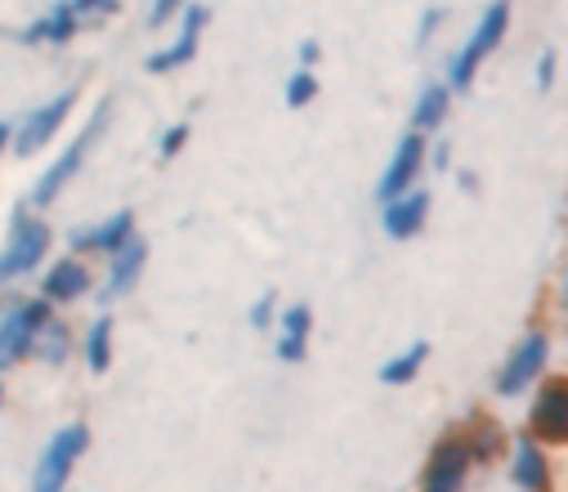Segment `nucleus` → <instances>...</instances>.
<instances>
[{
	"label": "nucleus",
	"instance_id": "nucleus-1",
	"mask_svg": "<svg viewBox=\"0 0 568 492\" xmlns=\"http://www.w3.org/2000/svg\"><path fill=\"white\" fill-rule=\"evenodd\" d=\"M112 94H103L94 108H90V117L81 121V130L63 143V152L50 161V167L32 180V189H28V207L37 211V215H45L50 207H59L63 202V193L77 184V175L85 171V161H90V152L99 148V139H103V130H108V121H112Z\"/></svg>",
	"mask_w": 568,
	"mask_h": 492
},
{
	"label": "nucleus",
	"instance_id": "nucleus-2",
	"mask_svg": "<svg viewBox=\"0 0 568 492\" xmlns=\"http://www.w3.org/2000/svg\"><path fill=\"white\" fill-rule=\"evenodd\" d=\"M54 224L45 215H37L28 202L10 207V229L0 242V287H19V282H37V273L54 260Z\"/></svg>",
	"mask_w": 568,
	"mask_h": 492
},
{
	"label": "nucleus",
	"instance_id": "nucleus-3",
	"mask_svg": "<svg viewBox=\"0 0 568 492\" xmlns=\"http://www.w3.org/2000/svg\"><path fill=\"white\" fill-rule=\"evenodd\" d=\"M510 23H515V0H488V6L479 10L475 28L466 32V41H462V46L448 54V63H444V81L453 86V94H457V99L475 90V81H479V72H484V63L506 46Z\"/></svg>",
	"mask_w": 568,
	"mask_h": 492
},
{
	"label": "nucleus",
	"instance_id": "nucleus-4",
	"mask_svg": "<svg viewBox=\"0 0 568 492\" xmlns=\"http://www.w3.org/2000/svg\"><path fill=\"white\" fill-rule=\"evenodd\" d=\"M550 359H555V332H550L546 322H528L524 332L510 341V350L501 354L497 372H493V394H497L501 403L528 399V394L555 372Z\"/></svg>",
	"mask_w": 568,
	"mask_h": 492
},
{
	"label": "nucleus",
	"instance_id": "nucleus-5",
	"mask_svg": "<svg viewBox=\"0 0 568 492\" xmlns=\"http://www.w3.org/2000/svg\"><path fill=\"white\" fill-rule=\"evenodd\" d=\"M59 309H50L37 291H10L0 304V376L19 372L23 363H32L41 327L54 318Z\"/></svg>",
	"mask_w": 568,
	"mask_h": 492
},
{
	"label": "nucleus",
	"instance_id": "nucleus-6",
	"mask_svg": "<svg viewBox=\"0 0 568 492\" xmlns=\"http://www.w3.org/2000/svg\"><path fill=\"white\" fill-rule=\"evenodd\" d=\"M90 443H94L90 421H81V416H77V421H63V425L45 439V448L37 452L28 492H68L72 479H77V470H81V461L90 456Z\"/></svg>",
	"mask_w": 568,
	"mask_h": 492
},
{
	"label": "nucleus",
	"instance_id": "nucleus-7",
	"mask_svg": "<svg viewBox=\"0 0 568 492\" xmlns=\"http://www.w3.org/2000/svg\"><path fill=\"white\" fill-rule=\"evenodd\" d=\"M475 470H479L475 452H470L466 430L457 421L430 448H425V461H420V474H416V492H470Z\"/></svg>",
	"mask_w": 568,
	"mask_h": 492
},
{
	"label": "nucleus",
	"instance_id": "nucleus-8",
	"mask_svg": "<svg viewBox=\"0 0 568 492\" xmlns=\"http://www.w3.org/2000/svg\"><path fill=\"white\" fill-rule=\"evenodd\" d=\"M77 108H81V86H63V90L50 94L45 103H32V108L14 121V157H19V161L41 157V152L63 134V125L72 121Z\"/></svg>",
	"mask_w": 568,
	"mask_h": 492
},
{
	"label": "nucleus",
	"instance_id": "nucleus-9",
	"mask_svg": "<svg viewBox=\"0 0 568 492\" xmlns=\"http://www.w3.org/2000/svg\"><path fill=\"white\" fill-rule=\"evenodd\" d=\"M32 291H37V295H41L50 309L68 313V309H77L81 300H94V295H99V273H94V260L63 251V255H54V260H50V264L37 273Z\"/></svg>",
	"mask_w": 568,
	"mask_h": 492
},
{
	"label": "nucleus",
	"instance_id": "nucleus-10",
	"mask_svg": "<svg viewBox=\"0 0 568 492\" xmlns=\"http://www.w3.org/2000/svg\"><path fill=\"white\" fill-rule=\"evenodd\" d=\"M524 434H532L537 443H546L550 452L555 448H568V372H550L532 394H528V408H524Z\"/></svg>",
	"mask_w": 568,
	"mask_h": 492
},
{
	"label": "nucleus",
	"instance_id": "nucleus-11",
	"mask_svg": "<svg viewBox=\"0 0 568 492\" xmlns=\"http://www.w3.org/2000/svg\"><path fill=\"white\" fill-rule=\"evenodd\" d=\"M430 175V139L425 134H416V130H403L398 134V143L389 148V161L381 167V175H376V207L381 202H394V198H403V193H412V189H420V180Z\"/></svg>",
	"mask_w": 568,
	"mask_h": 492
},
{
	"label": "nucleus",
	"instance_id": "nucleus-12",
	"mask_svg": "<svg viewBox=\"0 0 568 492\" xmlns=\"http://www.w3.org/2000/svg\"><path fill=\"white\" fill-rule=\"evenodd\" d=\"M211 6L206 0H193V6L184 10V19L175 23L180 32L162 46V50H153L149 59H144V72L149 77H175V72H184L193 59H197V50H202V37H206V28H211Z\"/></svg>",
	"mask_w": 568,
	"mask_h": 492
},
{
	"label": "nucleus",
	"instance_id": "nucleus-13",
	"mask_svg": "<svg viewBox=\"0 0 568 492\" xmlns=\"http://www.w3.org/2000/svg\"><path fill=\"white\" fill-rule=\"evenodd\" d=\"M139 238V215L130 207L94 220V224H81L68 233V251L72 255H85V260H112L121 247H130Z\"/></svg>",
	"mask_w": 568,
	"mask_h": 492
},
{
	"label": "nucleus",
	"instance_id": "nucleus-14",
	"mask_svg": "<svg viewBox=\"0 0 568 492\" xmlns=\"http://www.w3.org/2000/svg\"><path fill=\"white\" fill-rule=\"evenodd\" d=\"M501 465H506V479H510L515 492H555V456L532 434L515 430L510 452H506Z\"/></svg>",
	"mask_w": 568,
	"mask_h": 492
},
{
	"label": "nucleus",
	"instance_id": "nucleus-15",
	"mask_svg": "<svg viewBox=\"0 0 568 492\" xmlns=\"http://www.w3.org/2000/svg\"><path fill=\"white\" fill-rule=\"evenodd\" d=\"M430 215H435V193L430 189H412V193H403V198H394V202H381L376 207V224H381V233L389 238V242H416L425 229H430Z\"/></svg>",
	"mask_w": 568,
	"mask_h": 492
},
{
	"label": "nucleus",
	"instance_id": "nucleus-16",
	"mask_svg": "<svg viewBox=\"0 0 568 492\" xmlns=\"http://www.w3.org/2000/svg\"><path fill=\"white\" fill-rule=\"evenodd\" d=\"M149 242H144V233H139L130 247H121L112 260H103V278H99V304L108 309V304H116V300H130L134 291H139V282H144V273H149Z\"/></svg>",
	"mask_w": 568,
	"mask_h": 492
},
{
	"label": "nucleus",
	"instance_id": "nucleus-17",
	"mask_svg": "<svg viewBox=\"0 0 568 492\" xmlns=\"http://www.w3.org/2000/svg\"><path fill=\"white\" fill-rule=\"evenodd\" d=\"M81 32H85V23L77 19V10L68 6V0H54L50 10H41L37 19H28L14 37H19V46H28V50H63V46H72Z\"/></svg>",
	"mask_w": 568,
	"mask_h": 492
},
{
	"label": "nucleus",
	"instance_id": "nucleus-18",
	"mask_svg": "<svg viewBox=\"0 0 568 492\" xmlns=\"http://www.w3.org/2000/svg\"><path fill=\"white\" fill-rule=\"evenodd\" d=\"M310 341H314V304L310 300H292L277 313V332H273V359L301 368L310 359Z\"/></svg>",
	"mask_w": 568,
	"mask_h": 492
},
{
	"label": "nucleus",
	"instance_id": "nucleus-19",
	"mask_svg": "<svg viewBox=\"0 0 568 492\" xmlns=\"http://www.w3.org/2000/svg\"><path fill=\"white\" fill-rule=\"evenodd\" d=\"M453 108H457V94L444 77H430V81H420L416 99H412V112H407V130L425 134V139H435L444 134V125L453 121Z\"/></svg>",
	"mask_w": 568,
	"mask_h": 492
},
{
	"label": "nucleus",
	"instance_id": "nucleus-20",
	"mask_svg": "<svg viewBox=\"0 0 568 492\" xmlns=\"http://www.w3.org/2000/svg\"><path fill=\"white\" fill-rule=\"evenodd\" d=\"M81 359V327L68 318V313H54L41 337H37V350H32V363L45 368V372H63Z\"/></svg>",
	"mask_w": 568,
	"mask_h": 492
},
{
	"label": "nucleus",
	"instance_id": "nucleus-21",
	"mask_svg": "<svg viewBox=\"0 0 568 492\" xmlns=\"http://www.w3.org/2000/svg\"><path fill=\"white\" fill-rule=\"evenodd\" d=\"M90 376H108L116 363V318L112 309H99L94 318H85L81 327V359H77Z\"/></svg>",
	"mask_w": 568,
	"mask_h": 492
},
{
	"label": "nucleus",
	"instance_id": "nucleus-22",
	"mask_svg": "<svg viewBox=\"0 0 568 492\" xmlns=\"http://www.w3.org/2000/svg\"><path fill=\"white\" fill-rule=\"evenodd\" d=\"M462 430H466V443H470V452H475V465L479 470H488V465H501L506 461V452H510V430H506V421H497L493 412H475L470 421H462Z\"/></svg>",
	"mask_w": 568,
	"mask_h": 492
},
{
	"label": "nucleus",
	"instance_id": "nucleus-23",
	"mask_svg": "<svg viewBox=\"0 0 568 492\" xmlns=\"http://www.w3.org/2000/svg\"><path fill=\"white\" fill-rule=\"evenodd\" d=\"M430 354H435L430 341H407L403 350H394V354L376 368V381H381L385 390H407L412 381H420V372H425V363H430Z\"/></svg>",
	"mask_w": 568,
	"mask_h": 492
},
{
	"label": "nucleus",
	"instance_id": "nucleus-24",
	"mask_svg": "<svg viewBox=\"0 0 568 492\" xmlns=\"http://www.w3.org/2000/svg\"><path fill=\"white\" fill-rule=\"evenodd\" d=\"M318 94H323V81H318V72H310V68H296V72L287 77V86H282V103H287L292 112H305L310 103H318Z\"/></svg>",
	"mask_w": 568,
	"mask_h": 492
},
{
	"label": "nucleus",
	"instance_id": "nucleus-25",
	"mask_svg": "<svg viewBox=\"0 0 568 492\" xmlns=\"http://www.w3.org/2000/svg\"><path fill=\"white\" fill-rule=\"evenodd\" d=\"M444 23H448V10H444V6H425V10L416 14L412 46H416V50H430V46H435V37L444 32Z\"/></svg>",
	"mask_w": 568,
	"mask_h": 492
},
{
	"label": "nucleus",
	"instance_id": "nucleus-26",
	"mask_svg": "<svg viewBox=\"0 0 568 492\" xmlns=\"http://www.w3.org/2000/svg\"><path fill=\"white\" fill-rule=\"evenodd\" d=\"M277 313H282V300H277V291H264L251 309H246V322H251V332H277Z\"/></svg>",
	"mask_w": 568,
	"mask_h": 492
},
{
	"label": "nucleus",
	"instance_id": "nucleus-27",
	"mask_svg": "<svg viewBox=\"0 0 568 492\" xmlns=\"http://www.w3.org/2000/svg\"><path fill=\"white\" fill-rule=\"evenodd\" d=\"M189 6H193V0H153V6L144 10V28H149V32H162V28L180 23Z\"/></svg>",
	"mask_w": 568,
	"mask_h": 492
},
{
	"label": "nucleus",
	"instance_id": "nucleus-28",
	"mask_svg": "<svg viewBox=\"0 0 568 492\" xmlns=\"http://www.w3.org/2000/svg\"><path fill=\"white\" fill-rule=\"evenodd\" d=\"M193 139V125L189 121H171L162 134H158V161H175Z\"/></svg>",
	"mask_w": 568,
	"mask_h": 492
},
{
	"label": "nucleus",
	"instance_id": "nucleus-29",
	"mask_svg": "<svg viewBox=\"0 0 568 492\" xmlns=\"http://www.w3.org/2000/svg\"><path fill=\"white\" fill-rule=\"evenodd\" d=\"M68 6L77 10V19L85 28H99V23H108V19L121 14V0H68Z\"/></svg>",
	"mask_w": 568,
	"mask_h": 492
},
{
	"label": "nucleus",
	"instance_id": "nucleus-30",
	"mask_svg": "<svg viewBox=\"0 0 568 492\" xmlns=\"http://www.w3.org/2000/svg\"><path fill=\"white\" fill-rule=\"evenodd\" d=\"M550 300H555V318H559V341H564V350H568V251H564V260H559Z\"/></svg>",
	"mask_w": 568,
	"mask_h": 492
},
{
	"label": "nucleus",
	"instance_id": "nucleus-31",
	"mask_svg": "<svg viewBox=\"0 0 568 492\" xmlns=\"http://www.w3.org/2000/svg\"><path fill=\"white\" fill-rule=\"evenodd\" d=\"M555 81H559V50H537V59H532V86L541 90V94H550L555 90Z\"/></svg>",
	"mask_w": 568,
	"mask_h": 492
},
{
	"label": "nucleus",
	"instance_id": "nucleus-32",
	"mask_svg": "<svg viewBox=\"0 0 568 492\" xmlns=\"http://www.w3.org/2000/svg\"><path fill=\"white\" fill-rule=\"evenodd\" d=\"M430 175H453V139H430Z\"/></svg>",
	"mask_w": 568,
	"mask_h": 492
},
{
	"label": "nucleus",
	"instance_id": "nucleus-33",
	"mask_svg": "<svg viewBox=\"0 0 568 492\" xmlns=\"http://www.w3.org/2000/svg\"><path fill=\"white\" fill-rule=\"evenodd\" d=\"M296 68H310V72L323 68V41H318V37H305V41L296 46Z\"/></svg>",
	"mask_w": 568,
	"mask_h": 492
},
{
	"label": "nucleus",
	"instance_id": "nucleus-34",
	"mask_svg": "<svg viewBox=\"0 0 568 492\" xmlns=\"http://www.w3.org/2000/svg\"><path fill=\"white\" fill-rule=\"evenodd\" d=\"M453 175H457V189H462L466 198H479V189H484V184H479V171L462 167V171H453Z\"/></svg>",
	"mask_w": 568,
	"mask_h": 492
},
{
	"label": "nucleus",
	"instance_id": "nucleus-35",
	"mask_svg": "<svg viewBox=\"0 0 568 492\" xmlns=\"http://www.w3.org/2000/svg\"><path fill=\"white\" fill-rule=\"evenodd\" d=\"M6 157H14V121L0 117V161Z\"/></svg>",
	"mask_w": 568,
	"mask_h": 492
},
{
	"label": "nucleus",
	"instance_id": "nucleus-36",
	"mask_svg": "<svg viewBox=\"0 0 568 492\" xmlns=\"http://www.w3.org/2000/svg\"><path fill=\"white\" fill-rule=\"evenodd\" d=\"M10 403V376H0V408Z\"/></svg>",
	"mask_w": 568,
	"mask_h": 492
}]
</instances>
